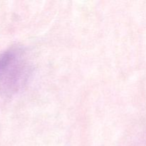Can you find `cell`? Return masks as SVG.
I'll return each mask as SVG.
<instances>
[{"instance_id": "cell-1", "label": "cell", "mask_w": 146, "mask_h": 146, "mask_svg": "<svg viewBox=\"0 0 146 146\" xmlns=\"http://www.w3.org/2000/svg\"><path fill=\"white\" fill-rule=\"evenodd\" d=\"M29 74V64L22 49L13 48L0 54V93H17L25 85Z\"/></svg>"}]
</instances>
